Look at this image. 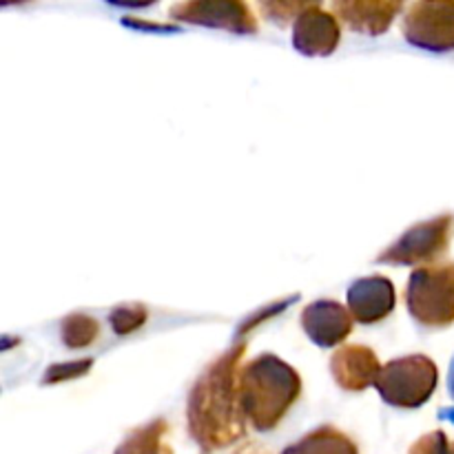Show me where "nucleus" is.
Segmentation results:
<instances>
[{
    "mask_svg": "<svg viewBox=\"0 0 454 454\" xmlns=\"http://www.w3.org/2000/svg\"><path fill=\"white\" fill-rule=\"evenodd\" d=\"M301 395L300 372L275 355L248 362L239 377V403L247 424L266 433L273 430Z\"/></svg>",
    "mask_w": 454,
    "mask_h": 454,
    "instance_id": "obj_2",
    "label": "nucleus"
},
{
    "mask_svg": "<svg viewBox=\"0 0 454 454\" xmlns=\"http://www.w3.org/2000/svg\"><path fill=\"white\" fill-rule=\"evenodd\" d=\"M168 424L164 419H155L151 424L133 430L118 446L114 454H173L167 442Z\"/></svg>",
    "mask_w": 454,
    "mask_h": 454,
    "instance_id": "obj_14",
    "label": "nucleus"
},
{
    "mask_svg": "<svg viewBox=\"0 0 454 454\" xmlns=\"http://www.w3.org/2000/svg\"><path fill=\"white\" fill-rule=\"evenodd\" d=\"M306 4L309 3H266V4H262V9H264V12L269 13L275 22L284 25L288 18L300 16V13L306 9Z\"/></svg>",
    "mask_w": 454,
    "mask_h": 454,
    "instance_id": "obj_19",
    "label": "nucleus"
},
{
    "mask_svg": "<svg viewBox=\"0 0 454 454\" xmlns=\"http://www.w3.org/2000/svg\"><path fill=\"white\" fill-rule=\"evenodd\" d=\"M408 454H454V442L443 430H433L417 439Z\"/></svg>",
    "mask_w": 454,
    "mask_h": 454,
    "instance_id": "obj_17",
    "label": "nucleus"
},
{
    "mask_svg": "<svg viewBox=\"0 0 454 454\" xmlns=\"http://www.w3.org/2000/svg\"><path fill=\"white\" fill-rule=\"evenodd\" d=\"M282 454H359L357 443L333 426H319L317 430L291 443Z\"/></svg>",
    "mask_w": 454,
    "mask_h": 454,
    "instance_id": "obj_13",
    "label": "nucleus"
},
{
    "mask_svg": "<svg viewBox=\"0 0 454 454\" xmlns=\"http://www.w3.org/2000/svg\"><path fill=\"white\" fill-rule=\"evenodd\" d=\"M408 313L428 328L454 324V262L415 269L406 284Z\"/></svg>",
    "mask_w": 454,
    "mask_h": 454,
    "instance_id": "obj_3",
    "label": "nucleus"
},
{
    "mask_svg": "<svg viewBox=\"0 0 454 454\" xmlns=\"http://www.w3.org/2000/svg\"><path fill=\"white\" fill-rule=\"evenodd\" d=\"M60 335L67 348H87L100 335V324L91 315L74 313L65 317L60 326Z\"/></svg>",
    "mask_w": 454,
    "mask_h": 454,
    "instance_id": "obj_15",
    "label": "nucleus"
},
{
    "mask_svg": "<svg viewBox=\"0 0 454 454\" xmlns=\"http://www.w3.org/2000/svg\"><path fill=\"white\" fill-rule=\"evenodd\" d=\"M450 395L454 399V364H452V371H450Z\"/></svg>",
    "mask_w": 454,
    "mask_h": 454,
    "instance_id": "obj_20",
    "label": "nucleus"
},
{
    "mask_svg": "<svg viewBox=\"0 0 454 454\" xmlns=\"http://www.w3.org/2000/svg\"><path fill=\"white\" fill-rule=\"evenodd\" d=\"M454 235V217L437 215L411 226L395 244H390L377 262L395 266H428L448 251Z\"/></svg>",
    "mask_w": 454,
    "mask_h": 454,
    "instance_id": "obj_5",
    "label": "nucleus"
},
{
    "mask_svg": "<svg viewBox=\"0 0 454 454\" xmlns=\"http://www.w3.org/2000/svg\"><path fill=\"white\" fill-rule=\"evenodd\" d=\"M381 364L375 350L362 344L341 346L331 357V372L337 386L348 393H362L368 386L377 384Z\"/></svg>",
    "mask_w": 454,
    "mask_h": 454,
    "instance_id": "obj_11",
    "label": "nucleus"
},
{
    "mask_svg": "<svg viewBox=\"0 0 454 454\" xmlns=\"http://www.w3.org/2000/svg\"><path fill=\"white\" fill-rule=\"evenodd\" d=\"M171 18L189 25L226 29L233 34H255L257 18L248 4L239 0H189L171 7Z\"/></svg>",
    "mask_w": 454,
    "mask_h": 454,
    "instance_id": "obj_7",
    "label": "nucleus"
},
{
    "mask_svg": "<svg viewBox=\"0 0 454 454\" xmlns=\"http://www.w3.org/2000/svg\"><path fill=\"white\" fill-rule=\"evenodd\" d=\"M397 304L395 284L384 275H368L348 288V310L355 322L377 324L388 317Z\"/></svg>",
    "mask_w": 454,
    "mask_h": 454,
    "instance_id": "obj_10",
    "label": "nucleus"
},
{
    "mask_svg": "<svg viewBox=\"0 0 454 454\" xmlns=\"http://www.w3.org/2000/svg\"><path fill=\"white\" fill-rule=\"evenodd\" d=\"M247 344H235L215 359L195 381L189 395V433L204 452L222 450L247 434L239 377Z\"/></svg>",
    "mask_w": 454,
    "mask_h": 454,
    "instance_id": "obj_1",
    "label": "nucleus"
},
{
    "mask_svg": "<svg viewBox=\"0 0 454 454\" xmlns=\"http://www.w3.org/2000/svg\"><path fill=\"white\" fill-rule=\"evenodd\" d=\"M403 38L426 51L446 53L454 49V3L424 0L408 7L402 22Z\"/></svg>",
    "mask_w": 454,
    "mask_h": 454,
    "instance_id": "obj_6",
    "label": "nucleus"
},
{
    "mask_svg": "<svg viewBox=\"0 0 454 454\" xmlns=\"http://www.w3.org/2000/svg\"><path fill=\"white\" fill-rule=\"evenodd\" d=\"M341 40V27L335 13L309 3L293 22V47L310 58L331 56Z\"/></svg>",
    "mask_w": 454,
    "mask_h": 454,
    "instance_id": "obj_8",
    "label": "nucleus"
},
{
    "mask_svg": "<svg viewBox=\"0 0 454 454\" xmlns=\"http://www.w3.org/2000/svg\"><path fill=\"white\" fill-rule=\"evenodd\" d=\"M331 9L335 12L337 20H344L350 29L368 35H380L393 25L403 4L377 3V0H341V3H333Z\"/></svg>",
    "mask_w": 454,
    "mask_h": 454,
    "instance_id": "obj_12",
    "label": "nucleus"
},
{
    "mask_svg": "<svg viewBox=\"0 0 454 454\" xmlns=\"http://www.w3.org/2000/svg\"><path fill=\"white\" fill-rule=\"evenodd\" d=\"M439 381L437 364L426 355H406L381 368L375 388L395 408H419L434 395Z\"/></svg>",
    "mask_w": 454,
    "mask_h": 454,
    "instance_id": "obj_4",
    "label": "nucleus"
},
{
    "mask_svg": "<svg viewBox=\"0 0 454 454\" xmlns=\"http://www.w3.org/2000/svg\"><path fill=\"white\" fill-rule=\"evenodd\" d=\"M146 322V309L140 304H122L118 309L111 310L109 324L114 328L115 335H129V333L137 331L145 326Z\"/></svg>",
    "mask_w": 454,
    "mask_h": 454,
    "instance_id": "obj_16",
    "label": "nucleus"
},
{
    "mask_svg": "<svg viewBox=\"0 0 454 454\" xmlns=\"http://www.w3.org/2000/svg\"><path fill=\"white\" fill-rule=\"evenodd\" d=\"M93 362L91 359H80L74 364H56V366L49 368L43 377V384H60V381L75 380V377H82L91 371Z\"/></svg>",
    "mask_w": 454,
    "mask_h": 454,
    "instance_id": "obj_18",
    "label": "nucleus"
},
{
    "mask_svg": "<svg viewBox=\"0 0 454 454\" xmlns=\"http://www.w3.org/2000/svg\"><path fill=\"white\" fill-rule=\"evenodd\" d=\"M353 315L335 300H317L301 310V328L319 348H335L353 333Z\"/></svg>",
    "mask_w": 454,
    "mask_h": 454,
    "instance_id": "obj_9",
    "label": "nucleus"
}]
</instances>
